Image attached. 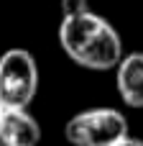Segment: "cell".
<instances>
[{"instance_id":"6da1fadb","label":"cell","mask_w":143,"mask_h":146,"mask_svg":"<svg viewBox=\"0 0 143 146\" xmlns=\"http://www.w3.org/2000/svg\"><path fill=\"white\" fill-rule=\"evenodd\" d=\"M59 44L67 56L84 69H115L123 59V41L113 23L95 10L61 15Z\"/></svg>"},{"instance_id":"7a4b0ae2","label":"cell","mask_w":143,"mask_h":146,"mask_svg":"<svg viewBox=\"0 0 143 146\" xmlns=\"http://www.w3.org/2000/svg\"><path fill=\"white\" fill-rule=\"evenodd\" d=\"M64 136L72 146H113L128 136V121L115 108H90L69 118Z\"/></svg>"},{"instance_id":"3957f363","label":"cell","mask_w":143,"mask_h":146,"mask_svg":"<svg viewBox=\"0 0 143 146\" xmlns=\"http://www.w3.org/2000/svg\"><path fill=\"white\" fill-rule=\"evenodd\" d=\"M36 90H38V67L31 51L8 49L0 56V105L26 110Z\"/></svg>"},{"instance_id":"277c9868","label":"cell","mask_w":143,"mask_h":146,"mask_svg":"<svg viewBox=\"0 0 143 146\" xmlns=\"http://www.w3.org/2000/svg\"><path fill=\"white\" fill-rule=\"evenodd\" d=\"M41 126L23 108H3L0 113V146H38Z\"/></svg>"},{"instance_id":"5b68a950","label":"cell","mask_w":143,"mask_h":146,"mask_svg":"<svg viewBox=\"0 0 143 146\" xmlns=\"http://www.w3.org/2000/svg\"><path fill=\"white\" fill-rule=\"evenodd\" d=\"M115 85L125 105L143 108V51H130L118 62Z\"/></svg>"},{"instance_id":"8992f818","label":"cell","mask_w":143,"mask_h":146,"mask_svg":"<svg viewBox=\"0 0 143 146\" xmlns=\"http://www.w3.org/2000/svg\"><path fill=\"white\" fill-rule=\"evenodd\" d=\"M90 10L87 0H61V15H72V13H82Z\"/></svg>"},{"instance_id":"52a82bcc","label":"cell","mask_w":143,"mask_h":146,"mask_svg":"<svg viewBox=\"0 0 143 146\" xmlns=\"http://www.w3.org/2000/svg\"><path fill=\"white\" fill-rule=\"evenodd\" d=\"M113 146H143V141H141V139H136V136H130V133H128V136H123L120 141H115Z\"/></svg>"},{"instance_id":"ba28073f","label":"cell","mask_w":143,"mask_h":146,"mask_svg":"<svg viewBox=\"0 0 143 146\" xmlns=\"http://www.w3.org/2000/svg\"><path fill=\"white\" fill-rule=\"evenodd\" d=\"M0 113H3V105H0Z\"/></svg>"}]
</instances>
